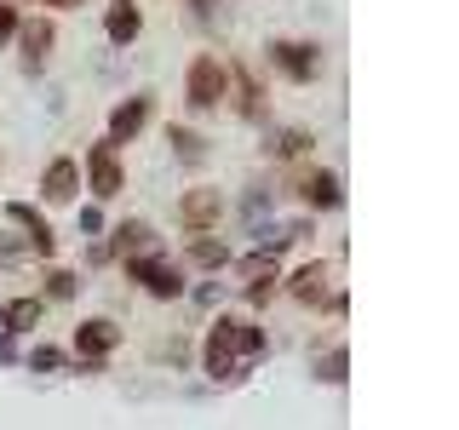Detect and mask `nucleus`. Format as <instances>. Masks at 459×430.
<instances>
[{"mask_svg":"<svg viewBox=\"0 0 459 430\" xmlns=\"http://www.w3.org/2000/svg\"><path fill=\"white\" fill-rule=\"evenodd\" d=\"M287 293H293L299 305H322V298L333 293V270H327V264H305L293 281H287Z\"/></svg>","mask_w":459,"mask_h":430,"instance_id":"nucleus-13","label":"nucleus"},{"mask_svg":"<svg viewBox=\"0 0 459 430\" xmlns=\"http://www.w3.org/2000/svg\"><path fill=\"white\" fill-rule=\"evenodd\" d=\"M299 195L310 201V207H339L344 190H339V172H327V167H310V172H299V184H293Z\"/></svg>","mask_w":459,"mask_h":430,"instance_id":"nucleus-9","label":"nucleus"},{"mask_svg":"<svg viewBox=\"0 0 459 430\" xmlns=\"http://www.w3.org/2000/svg\"><path fill=\"white\" fill-rule=\"evenodd\" d=\"M0 356H12V339L6 333H0Z\"/></svg>","mask_w":459,"mask_h":430,"instance_id":"nucleus-29","label":"nucleus"},{"mask_svg":"<svg viewBox=\"0 0 459 430\" xmlns=\"http://www.w3.org/2000/svg\"><path fill=\"white\" fill-rule=\"evenodd\" d=\"M40 315H47V305L40 298H12V305H0V333H23V327H35Z\"/></svg>","mask_w":459,"mask_h":430,"instance_id":"nucleus-15","label":"nucleus"},{"mask_svg":"<svg viewBox=\"0 0 459 430\" xmlns=\"http://www.w3.org/2000/svg\"><path fill=\"white\" fill-rule=\"evenodd\" d=\"M167 138H172V150H178V155H190V161H195V155H201V138L190 133V126H172Z\"/></svg>","mask_w":459,"mask_h":430,"instance_id":"nucleus-21","label":"nucleus"},{"mask_svg":"<svg viewBox=\"0 0 459 430\" xmlns=\"http://www.w3.org/2000/svg\"><path fill=\"white\" fill-rule=\"evenodd\" d=\"M264 356V327L247 322V315H219L207 333V373L212 379H247L253 362Z\"/></svg>","mask_w":459,"mask_h":430,"instance_id":"nucleus-1","label":"nucleus"},{"mask_svg":"<svg viewBox=\"0 0 459 430\" xmlns=\"http://www.w3.org/2000/svg\"><path fill=\"white\" fill-rule=\"evenodd\" d=\"M310 133H305V126H281V133L276 138H270V155H281V161H293V155H305L310 150Z\"/></svg>","mask_w":459,"mask_h":430,"instance_id":"nucleus-18","label":"nucleus"},{"mask_svg":"<svg viewBox=\"0 0 459 430\" xmlns=\"http://www.w3.org/2000/svg\"><path fill=\"white\" fill-rule=\"evenodd\" d=\"M219 212H224V195H219V190H207V184H201V190H190V195L178 201L184 236H207V229L219 224Z\"/></svg>","mask_w":459,"mask_h":430,"instance_id":"nucleus-6","label":"nucleus"},{"mask_svg":"<svg viewBox=\"0 0 459 430\" xmlns=\"http://www.w3.org/2000/svg\"><path fill=\"white\" fill-rule=\"evenodd\" d=\"M29 367H35V373H57V367H64V350H52V344H40V350L29 356Z\"/></svg>","mask_w":459,"mask_h":430,"instance_id":"nucleus-22","label":"nucleus"},{"mask_svg":"<svg viewBox=\"0 0 459 430\" xmlns=\"http://www.w3.org/2000/svg\"><path fill=\"white\" fill-rule=\"evenodd\" d=\"M190 264H201V270H219V264H230V247H224V241L195 236V241H190Z\"/></svg>","mask_w":459,"mask_h":430,"instance_id":"nucleus-20","label":"nucleus"},{"mask_svg":"<svg viewBox=\"0 0 459 430\" xmlns=\"http://www.w3.org/2000/svg\"><path fill=\"white\" fill-rule=\"evenodd\" d=\"M81 229H86V236H98V229H104V219H98V207H86V212H81Z\"/></svg>","mask_w":459,"mask_h":430,"instance_id":"nucleus-27","label":"nucleus"},{"mask_svg":"<svg viewBox=\"0 0 459 430\" xmlns=\"http://www.w3.org/2000/svg\"><path fill=\"white\" fill-rule=\"evenodd\" d=\"M150 115H155V98H150V92L121 98V104H115V115H109V138H104V143H115V150H121V143H133L143 126H150Z\"/></svg>","mask_w":459,"mask_h":430,"instance_id":"nucleus-4","label":"nucleus"},{"mask_svg":"<svg viewBox=\"0 0 459 430\" xmlns=\"http://www.w3.org/2000/svg\"><path fill=\"white\" fill-rule=\"evenodd\" d=\"M40 6H81V0H40Z\"/></svg>","mask_w":459,"mask_h":430,"instance_id":"nucleus-28","label":"nucleus"},{"mask_svg":"<svg viewBox=\"0 0 459 430\" xmlns=\"http://www.w3.org/2000/svg\"><path fill=\"white\" fill-rule=\"evenodd\" d=\"M236 270H241L247 281H270V276L281 270V253H276V247H264V253H247V258H241Z\"/></svg>","mask_w":459,"mask_h":430,"instance_id":"nucleus-19","label":"nucleus"},{"mask_svg":"<svg viewBox=\"0 0 459 430\" xmlns=\"http://www.w3.org/2000/svg\"><path fill=\"white\" fill-rule=\"evenodd\" d=\"M138 29H143V12H138V0H109V12H104V35L115 40V47L138 40Z\"/></svg>","mask_w":459,"mask_h":430,"instance_id":"nucleus-12","label":"nucleus"},{"mask_svg":"<svg viewBox=\"0 0 459 430\" xmlns=\"http://www.w3.org/2000/svg\"><path fill=\"white\" fill-rule=\"evenodd\" d=\"M86 184H92L98 201L121 195L126 190V172H121V150L115 143H92V155H86Z\"/></svg>","mask_w":459,"mask_h":430,"instance_id":"nucleus-3","label":"nucleus"},{"mask_svg":"<svg viewBox=\"0 0 459 430\" xmlns=\"http://www.w3.org/2000/svg\"><path fill=\"white\" fill-rule=\"evenodd\" d=\"M75 190H81V167L64 161V155H57V161H47V172H40V195L64 207V201H75Z\"/></svg>","mask_w":459,"mask_h":430,"instance_id":"nucleus-10","label":"nucleus"},{"mask_svg":"<svg viewBox=\"0 0 459 430\" xmlns=\"http://www.w3.org/2000/svg\"><path fill=\"white\" fill-rule=\"evenodd\" d=\"M224 69H230V81H236V109L247 115V121H258V115H264V92H258V81L241 64H224Z\"/></svg>","mask_w":459,"mask_h":430,"instance_id":"nucleus-17","label":"nucleus"},{"mask_svg":"<svg viewBox=\"0 0 459 430\" xmlns=\"http://www.w3.org/2000/svg\"><path fill=\"white\" fill-rule=\"evenodd\" d=\"M270 64L287 81H310L322 69V47H310V40H270Z\"/></svg>","mask_w":459,"mask_h":430,"instance_id":"nucleus-5","label":"nucleus"},{"mask_svg":"<svg viewBox=\"0 0 459 430\" xmlns=\"http://www.w3.org/2000/svg\"><path fill=\"white\" fill-rule=\"evenodd\" d=\"M6 35H18V12H12L6 0H0V40H6Z\"/></svg>","mask_w":459,"mask_h":430,"instance_id":"nucleus-26","label":"nucleus"},{"mask_svg":"<svg viewBox=\"0 0 459 430\" xmlns=\"http://www.w3.org/2000/svg\"><path fill=\"white\" fill-rule=\"evenodd\" d=\"M47 293L52 298H75V276H69V270H52V276H47Z\"/></svg>","mask_w":459,"mask_h":430,"instance_id":"nucleus-23","label":"nucleus"},{"mask_svg":"<svg viewBox=\"0 0 459 430\" xmlns=\"http://www.w3.org/2000/svg\"><path fill=\"white\" fill-rule=\"evenodd\" d=\"M150 241H155L150 224H143V219H126L121 229H115V241L104 247V258H121V264H133L138 253H150Z\"/></svg>","mask_w":459,"mask_h":430,"instance_id":"nucleus-11","label":"nucleus"},{"mask_svg":"<svg viewBox=\"0 0 459 430\" xmlns=\"http://www.w3.org/2000/svg\"><path fill=\"white\" fill-rule=\"evenodd\" d=\"M18 40H23V69H40V64H47V52L57 47V29L47 18H35V23L18 29Z\"/></svg>","mask_w":459,"mask_h":430,"instance_id":"nucleus-14","label":"nucleus"},{"mask_svg":"<svg viewBox=\"0 0 459 430\" xmlns=\"http://www.w3.org/2000/svg\"><path fill=\"white\" fill-rule=\"evenodd\" d=\"M6 219H12V224H23V229H29V241H35V247H40V253H52V247H57V236H52V224H47V219H40V212H35V207H23V201H12V207H6Z\"/></svg>","mask_w":459,"mask_h":430,"instance_id":"nucleus-16","label":"nucleus"},{"mask_svg":"<svg viewBox=\"0 0 459 430\" xmlns=\"http://www.w3.org/2000/svg\"><path fill=\"white\" fill-rule=\"evenodd\" d=\"M247 293H253V305H270V298H276V276H270V281H253Z\"/></svg>","mask_w":459,"mask_h":430,"instance_id":"nucleus-25","label":"nucleus"},{"mask_svg":"<svg viewBox=\"0 0 459 430\" xmlns=\"http://www.w3.org/2000/svg\"><path fill=\"white\" fill-rule=\"evenodd\" d=\"M184 92H190V104H195V109H212V104H219V98L230 92V69H224V57L201 52L195 64H190V75H184Z\"/></svg>","mask_w":459,"mask_h":430,"instance_id":"nucleus-2","label":"nucleus"},{"mask_svg":"<svg viewBox=\"0 0 459 430\" xmlns=\"http://www.w3.org/2000/svg\"><path fill=\"white\" fill-rule=\"evenodd\" d=\"M126 276H133L143 293H155V298H178L184 293V276L167 264V258H133V264H126Z\"/></svg>","mask_w":459,"mask_h":430,"instance_id":"nucleus-7","label":"nucleus"},{"mask_svg":"<svg viewBox=\"0 0 459 430\" xmlns=\"http://www.w3.org/2000/svg\"><path fill=\"white\" fill-rule=\"evenodd\" d=\"M322 379H327V384H339V379H344V344H339V350H327V362H322Z\"/></svg>","mask_w":459,"mask_h":430,"instance_id":"nucleus-24","label":"nucleus"},{"mask_svg":"<svg viewBox=\"0 0 459 430\" xmlns=\"http://www.w3.org/2000/svg\"><path fill=\"white\" fill-rule=\"evenodd\" d=\"M115 344H121V327H115V322H104V315H92V322H81L75 327V350L86 356V362H104V356L115 350Z\"/></svg>","mask_w":459,"mask_h":430,"instance_id":"nucleus-8","label":"nucleus"}]
</instances>
